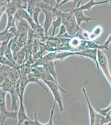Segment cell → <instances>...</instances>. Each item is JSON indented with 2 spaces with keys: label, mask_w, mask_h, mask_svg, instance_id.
Instances as JSON below:
<instances>
[{
  "label": "cell",
  "mask_w": 111,
  "mask_h": 125,
  "mask_svg": "<svg viewBox=\"0 0 111 125\" xmlns=\"http://www.w3.org/2000/svg\"><path fill=\"white\" fill-rule=\"evenodd\" d=\"M111 109V104L110 105L107 107L105 109H100V108H97L98 112L99 114H100V115H102L104 117L108 113L109 111Z\"/></svg>",
  "instance_id": "29"
},
{
  "label": "cell",
  "mask_w": 111,
  "mask_h": 125,
  "mask_svg": "<svg viewBox=\"0 0 111 125\" xmlns=\"http://www.w3.org/2000/svg\"><path fill=\"white\" fill-rule=\"evenodd\" d=\"M73 10L75 11V17L76 20V22L79 26H80L83 22H86L88 23V22L92 20H97V19L88 17L85 16L83 13V10L76 8H73Z\"/></svg>",
  "instance_id": "11"
},
{
  "label": "cell",
  "mask_w": 111,
  "mask_h": 125,
  "mask_svg": "<svg viewBox=\"0 0 111 125\" xmlns=\"http://www.w3.org/2000/svg\"><path fill=\"white\" fill-rule=\"evenodd\" d=\"M35 119L34 121H32L29 119L28 120H26L23 122V124L25 125H44V124H42L39 122L37 118V114L35 113L34 114Z\"/></svg>",
  "instance_id": "26"
},
{
  "label": "cell",
  "mask_w": 111,
  "mask_h": 125,
  "mask_svg": "<svg viewBox=\"0 0 111 125\" xmlns=\"http://www.w3.org/2000/svg\"><path fill=\"white\" fill-rule=\"evenodd\" d=\"M97 51L98 49H97L83 48L82 50L75 51V55L86 57L93 60L95 63L97 68L99 70L100 68L97 61Z\"/></svg>",
  "instance_id": "7"
},
{
  "label": "cell",
  "mask_w": 111,
  "mask_h": 125,
  "mask_svg": "<svg viewBox=\"0 0 111 125\" xmlns=\"http://www.w3.org/2000/svg\"><path fill=\"white\" fill-rule=\"evenodd\" d=\"M55 65L56 64L54 62V61H48L46 64L43 65L42 67L46 71L49 73V74H51L56 81H57L56 73L55 69Z\"/></svg>",
  "instance_id": "14"
},
{
  "label": "cell",
  "mask_w": 111,
  "mask_h": 125,
  "mask_svg": "<svg viewBox=\"0 0 111 125\" xmlns=\"http://www.w3.org/2000/svg\"><path fill=\"white\" fill-rule=\"evenodd\" d=\"M67 32V30L65 26L62 24L60 26V29L59 34L56 36V38H60L62 37V36H64L66 33Z\"/></svg>",
  "instance_id": "30"
},
{
  "label": "cell",
  "mask_w": 111,
  "mask_h": 125,
  "mask_svg": "<svg viewBox=\"0 0 111 125\" xmlns=\"http://www.w3.org/2000/svg\"><path fill=\"white\" fill-rule=\"evenodd\" d=\"M27 78L29 83H37L40 85L42 88H43L45 90V91H46L47 92H48V89L46 88V87L44 86L39 81V80L40 79V78H39V77H37V76L34 75L33 73L32 72L30 73L27 75Z\"/></svg>",
  "instance_id": "20"
},
{
  "label": "cell",
  "mask_w": 111,
  "mask_h": 125,
  "mask_svg": "<svg viewBox=\"0 0 111 125\" xmlns=\"http://www.w3.org/2000/svg\"><path fill=\"white\" fill-rule=\"evenodd\" d=\"M7 92L0 88V123L3 125L6 119L17 118V112L9 111L6 107V95Z\"/></svg>",
  "instance_id": "3"
},
{
  "label": "cell",
  "mask_w": 111,
  "mask_h": 125,
  "mask_svg": "<svg viewBox=\"0 0 111 125\" xmlns=\"http://www.w3.org/2000/svg\"><path fill=\"white\" fill-rule=\"evenodd\" d=\"M53 12L54 16H60L62 24L65 26L69 36H75L82 33L83 30L77 24L75 17V11L73 9L68 10H58L56 9Z\"/></svg>",
  "instance_id": "1"
},
{
  "label": "cell",
  "mask_w": 111,
  "mask_h": 125,
  "mask_svg": "<svg viewBox=\"0 0 111 125\" xmlns=\"http://www.w3.org/2000/svg\"><path fill=\"white\" fill-rule=\"evenodd\" d=\"M16 84L15 83H13L8 87V88H7L4 91L9 93L11 97L12 103L10 111L17 112L19 107L17 104V100L19 99V94L16 90Z\"/></svg>",
  "instance_id": "8"
},
{
  "label": "cell",
  "mask_w": 111,
  "mask_h": 125,
  "mask_svg": "<svg viewBox=\"0 0 111 125\" xmlns=\"http://www.w3.org/2000/svg\"><path fill=\"white\" fill-rule=\"evenodd\" d=\"M42 11L44 12L45 15V20L43 24V28L44 29L45 37L47 38L48 30L52 24L54 16L52 11L51 10L42 9Z\"/></svg>",
  "instance_id": "10"
},
{
  "label": "cell",
  "mask_w": 111,
  "mask_h": 125,
  "mask_svg": "<svg viewBox=\"0 0 111 125\" xmlns=\"http://www.w3.org/2000/svg\"><path fill=\"white\" fill-rule=\"evenodd\" d=\"M28 81L27 77H24L21 79L20 86V94L19 98L20 100V106L17 112V118L18 120V125L23 124L25 121L30 119L27 116L25 107L23 103V96L24 92L26 87L28 84Z\"/></svg>",
  "instance_id": "2"
},
{
  "label": "cell",
  "mask_w": 111,
  "mask_h": 125,
  "mask_svg": "<svg viewBox=\"0 0 111 125\" xmlns=\"http://www.w3.org/2000/svg\"><path fill=\"white\" fill-rule=\"evenodd\" d=\"M20 22L18 23V26H17V33H29L30 31V26L28 25L27 22L25 20L21 19L18 20Z\"/></svg>",
  "instance_id": "16"
},
{
  "label": "cell",
  "mask_w": 111,
  "mask_h": 125,
  "mask_svg": "<svg viewBox=\"0 0 111 125\" xmlns=\"http://www.w3.org/2000/svg\"><path fill=\"white\" fill-rule=\"evenodd\" d=\"M10 68L11 67L3 65H1L0 66V87L6 79L8 78Z\"/></svg>",
  "instance_id": "18"
},
{
  "label": "cell",
  "mask_w": 111,
  "mask_h": 125,
  "mask_svg": "<svg viewBox=\"0 0 111 125\" xmlns=\"http://www.w3.org/2000/svg\"><path fill=\"white\" fill-rule=\"evenodd\" d=\"M10 40H8L6 41L3 42L2 43L1 46L0 47V56L4 55L6 51L7 50L9 42Z\"/></svg>",
  "instance_id": "27"
},
{
  "label": "cell",
  "mask_w": 111,
  "mask_h": 125,
  "mask_svg": "<svg viewBox=\"0 0 111 125\" xmlns=\"http://www.w3.org/2000/svg\"><path fill=\"white\" fill-rule=\"evenodd\" d=\"M101 50L98 49L97 51V61L99 65L111 86V75L108 60L105 55Z\"/></svg>",
  "instance_id": "5"
},
{
  "label": "cell",
  "mask_w": 111,
  "mask_h": 125,
  "mask_svg": "<svg viewBox=\"0 0 111 125\" xmlns=\"http://www.w3.org/2000/svg\"><path fill=\"white\" fill-rule=\"evenodd\" d=\"M57 51L55 52H51L49 53L48 54H46V55L43 56L45 60L47 61H54L55 60V57L56 55Z\"/></svg>",
  "instance_id": "28"
},
{
  "label": "cell",
  "mask_w": 111,
  "mask_h": 125,
  "mask_svg": "<svg viewBox=\"0 0 111 125\" xmlns=\"http://www.w3.org/2000/svg\"><path fill=\"white\" fill-rule=\"evenodd\" d=\"M41 11H42V9L41 8L37 6L34 9V10H33L32 14V17H33V19L34 20V21L38 26L39 25V22H38V16H39V13Z\"/></svg>",
  "instance_id": "25"
},
{
  "label": "cell",
  "mask_w": 111,
  "mask_h": 125,
  "mask_svg": "<svg viewBox=\"0 0 111 125\" xmlns=\"http://www.w3.org/2000/svg\"><path fill=\"white\" fill-rule=\"evenodd\" d=\"M80 47H81L82 49L83 48H92V49H97L100 50L102 49H106L108 50V48L106 47L103 45H100L97 43H95L94 42L90 41H87V40H82L81 41V44H80Z\"/></svg>",
  "instance_id": "13"
},
{
  "label": "cell",
  "mask_w": 111,
  "mask_h": 125,
  "mask_svg": "<svg viewBox=\"0 0 111 125\" xmlns=\"http://www.w3.org/2000/svg\"><path fill=\"white\" fill-rule=\"evenodd\" d=\"M56 102L54 101V104H53V108H52V110L51 111V115H50V119H49V122L48 123L46 124H45L44 125H53V112L54 111V109H55V105H56Z\"/></svg>",
  "instance_id": "31"
},
{
  "label": "cell",
  "mask_w": 111,
  "mask_h": 125,
  "mask_svg": "<svg viewBox=\"0 0 111 125\" xmlns=\"http://www.w3.org/2000/svg\"><path fill=\"white\" fill-rule=\"evenodd\" d=\"M85 97L87 102V106L89 111L90 118V124L91 125H103L104 117L100 115L99 113H96L90 104L87 94L84 88L82 89Z\"/></svg>",
  "instance_id": "4"
},
{
  "label": "cell",
  "mask_w": 111,
  "mask_h": 125,
  "mask_svg": "<svg viewBox=\"0 0 111 125\" xmlns=\"http://www.w3.org/2000/svg\"><path fill=\"white\" fill-rule=\"evenodd\" d=\"M57 18L56 20L54 21H53L52 22V25L53 27V31H52V34L51 35V37L49 38H52L55 35V31L56 29L60 27V26L62 25V21L61 19L60 18V16L59 15L56 16Z\"/></svg>",
  "instance_id": "24"
},
{
  "label": "cell",
  "mask_w": 111,
  "mask_h": 125,
  "mask_svg": "<svg viewBox=\"0 0 111 125\" xmlns=\"http://www.w3.org/2000/svg\"><path fill=\"white\" fill-rule=\"evenodd\" d=\"M82 2V0H75L74 1V6H73V8H75L76 4L77 5H76V7L75 8L79 7Z\"/></svg>",
  "instance_id": "32"
},
{
  "label": "cell",
  "mask_w": 111,
  "mask_h": 125,
  "mask_svg": "<svg viewBox=\"0 0 111 125\" xmlns=\"http://www.w3.org/2000/svg\"><path fill=\"white\" fill-rule=\"evenodd\" d=\"M111 43V34L109 36L108 38L107 39V41H106L104 43V46H106V47L108 48L109 46Z\"/></svg>",
  "instance_id": "33"
},
{
  "label": "cell",
  "mask_w": 111,
  "mask_h": 125,
  "mask_svg": "<svg viewBox=\"0 0 111 125\" xmlns=\"http://www.w3.org/2000/svg\"><path fill=\"white\" fill-rule=\"evenodd\" d=\"M0 64L3 65H7L10 67L13 68L17 69L18 68V65L10 61V60L6 58L4 55L0 56Z\"/></svg>",
  "instance_id": "21"
},
{
  "label": "cell",
  "mask_w": 111,
  "mask_h": 125,
  "mask_svg": "<svg viewBox=\"0 0 111 125\" xmlns=\"http://www.w3.org/2000/svg\"><path fill=\"white\" fill-rule=\"evenodd\" d=\"M109 2V0H104L100 2H95V0H90L88 2L86 3L85 4L83 5V6H82L81 7L76 8L80 10H87L88 11H90L92 8L93 7V6L97 5L100 4H103V3H107Z\"/></svg>",
  "instance_id": "15"
},
{
  "label": "cell",
  "mask_w": 111,
  "mask_h": 125,
  "mask_svg": "<svg viewBox=\"0 0 111 125\" xmlns=\"http://www.w3.org/2000/svg\"><path fill=\"white\" fill-rule=\"evenodd\" d=\"M14 18L16 21H17L21 19L26 20L30 23L32 29H35L37 25L33 19V17L31 16L29 13L23 9H19L14 15Z\"/></svg>",
  "instance_id": "9"
},
{
  "label": "cell",
  "mask_w": 111,
  "mask_h": 125,
  "mask_svg": "<svg viewBox=\"0 0 111 125\" xmlns=\"http://www.w3.org/2000/svg\"><path fill=\"white\" fill-rule=\"evenodd\" d=\"M75 55V51L73 52H60L59 53H56V57H55V60H59L60 61H63L64 60L65 58L69 57L70 56Z\"/></svg>",
  "instance_id": "22"
},
{
  "label": "cell",
  "mask_w": 111,
  "mask_h": 125,
  "mask_svg": "<svg viewBox=\"0 0 111 125\" xmlns=\"http://www.w3.org/2000/svg\"></svg>",
  "instance_id": "37"
},
{
  "label": "cell",
  "mask_w": 111,
  "mask_h": 125,
  "mask_svg": "<svg viewBox=\"0 0 111 125\" xmlns=\"http://www.w3.org/2000/svg\"><path fill=\"white\" fill-rule=\"evenodd\" d=\"M8 78L11 81L16 83L20 78L18 70L13 68H10L9 69Z\"/></svg>",
  "instance_id": "19"
},
{
  "label": "cell",
  "mask_w": 111,
  "mask_h": 125,
  "mask_svg": "<svg viewBox=\"0 0 111 125\" xmlns=\"http://www.w3.org/2000/svg\"><path fill=\"white\" fill-rule=\"evenodd\" d=\"M25 4L27 5V11L31 16L33 10L39 5L40 0H22Z\"/></svg>",
  "instance_id": "17"
},
{
  "label": "cell",
  "mask_w": 111,
  "mask_h": 125,
  "mask_svg": "<svg viewBox=\"0 0 111 125\" xmlns=\"http://www.w3.org/2000/svg\"><path fill=\"white\" fill-rule=\"evenodd\" d=\"M63 0H56V4L55 6L54 9H57V7H58V6H59V5L61 3Z\"/></svg>",
  "instance_id": "35"
},
{
  "label": "cell",
  "mask_w": 111,
  "mask_h": 125,
  "mask_svg": "<svg viewBox=\"0 0 111 125\" xmlns=\"http://www.w3.org/2000/svg\"><path fill=\"white\" fill-rule=\"evenodd\" d=\"M102 31L101 26H98L94 28L91 33L89 35V39L90 40H94L101 35Z\"/></svg>",
  "instance_id": "23"
},
{
  "label": "cell",
  "mask_w": 111,
  "mask_h": 125,
  "mask_svg": "<svg viewBox=\"0 0 111 125\" xmlns=\"http://www.w3.org/2000/svg\"><path fill=\"white\" fill-rule=\"evenodd\" d=\"M35 68H36L38 69H39L40 73H41V79L46 80V81L54 83L57 85H58V86L60 88L61 91H62L64 93H66V91H65L60 86L59 83H58L57 81H56V80L52 76V75H51V74H49V73L46 71L44 68H42V66H37V67H35Z\"/></svg>",
  "instance_id": "12"
},
{
  "label": "cell",
  "mask_w": 111,
  "mask_h": 125,
  "mask_svg": "<svg viewBox=\"0 0 111 125\" xmlns=\"http://www.w3.org/2000/svg\"><path fill=\"white\" fill-rule=\"evenodd\" d=\"M74 0H63V1L59 5L57 9H58V8H59V7H60V6H62L65 3H67L68 2L70 1H74Z\"/></svg>",
  "instance_id": "34"
},
{
  "label": "cell",
  "mask_w": 111,
  "mask_h": 125,
  "mask_svg": "<svg viewBox=\"0 0 111 125\" xmlns=\"http://www.w3.org/2000/svg\"><path fill=\"white\" fill-rule=\"evenodd\" d=\"M6 1L8 3V2L10 1V0H6Z\"/></svg>",
  "instance_id": "36"
},
{
  "label": "cell",
  "mask_w": 111,
  "mask_h": 125,
  "mask_svg": "<svg viewBox=\"0 0 111 125\" xmlns=\"http://www.w3.org/2000/svg\"><path fill=\"white\" fill-rule=\"evenodd\" d=\"M42 80L49 87L54 98V101L58 103L60 111L61 112L63 111V107L62 98L59 91V90L60 91V88L54 83L44 79H42Z\"/></svg>",
  "instance_id": "6"
}]
</instances>
